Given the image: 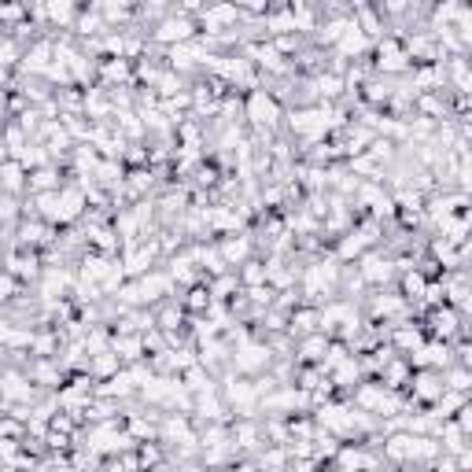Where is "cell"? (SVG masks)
Instances as JSON below:
<instances>
[{"mask_svg":"<svg viewBox=\"0 0 472 472\" xmlns=\"http://www.w3.org/2000/svg\"><path fill=\"white\" fill-rule=\"evenodd\" d=\"M0 193L12 196V200H23L26 196V170L16 159H8L5 166H0Z\"/></svg>","mask_w":472,"mask_h":472,"instance_id":"obj_15","label":"cell"},{"mask_svg":"<svg viewBox=\"0 0 472 472\" xmlns=\"http://www.w3.org/2000/svg\"><path fill=\"white\" fill-rule=\"evenodd\" d=\"M215 244H218V255H222L226 269H233V273H236V266H244L247 258H255V240H251V236H244V233L218 236Z\"/></svg>","mask_w":472,"mask_h":472,"instance_id":"obj_7","label":"cell"},{"mask_svg":"<svg viewBox=\"0 0 472 472\" xmlns=\"http://www.w3.org/2000/svg\"><path fill=\"white\" fill-rule=\"evenodd\" d=\"M52 59H56V37H41V41H30V48H23V70L37 78H45Z\"/></svg>","mask_w":472,"mask_h":472,"instance_id":"obj_10","label":"cell"},{"mask_svg":"<svg viewBox=\"0 0 472 472\" xmlns=\"http://www.w3.org/2000/svg\"><path fill=\"white\" fill-rule=\"evenodd\" d=\"M63 365H59V358H34L30 365H26V376L34 384H41L45 392H59L63 388Z\"/></svg>","mask_w":472,"mask_h":472,"instance_id":"obj_9","label":"cell"},{"mask_svg":"<svg viewBox=\"0 0 472 472\" xmlns=\"http://www.w3.org/2000/svg\"><path fill=\"white\" fill-rule=\"evenodd\" d=\"M218 392H222L229 414H236V417H255V414H258L262 395H258V388H255V376H240V372L226 369V372L218 376Z\"/></svg>","mask_w":472,"mask_h":472,"instance_id":"obj_2","label":"cell"},{"mask_svg":"<svg viewBox=\"0 0 472 472\" xmlns=\"http://www.w3.org/2000/svg\"><path fill=\"white\" fill-rule=\"evenodd\" d=\"M0 251H5V233H0Z\"/></svg>","mask_w":472,"mask_h":472,"instance_id":"obj_23","label":"cell"},{"mask_svg":"<svg viewBox=\"0 0 472 472\" xmlns=\"http://www.w3.org/2000/svg\"><path fill=\"white\" fill-rule=\"evenodd\" d=\"M59 188H63V181H59V170H56V163H48V166H37V170H30V173H26V196L59 193Z\"/></svg>","mask_w":472,"mask_h":472,"instance_id":"obj_13","label":"cell"},{"mask_svg":"<svg viewBox=\"0 0 472 472\" xmlns=\"http://www.w3.org/2000/svg\"><path fill=\"white\" fill-rule=\"evenodd\" d=\"M369 59H372V74H376V78H403V74H410V67H414V63L406 59L403 37H395V34H384L381 41H372Z\"/></svg>","mask_w":472,"mask_h":472,"instance_id":"obj_3","label":"cell"},{"mask_svg":"<svg viewBox=\"0 0 472 472\" xmlns=\"http://www.w3.org/2000/svg\"><path fill=\"white\" fill-rule=\"evenodd\" d=\"M16 19H26V8H19V5H5V8H0V23H16Z\"/></svg>","mask_w":472,"mask_h":472,"instance_id":"obj_22","label":"cell"},{"mask_svg":"<svg viewBox=\"0 0 472 472\" xmlns=\"http://www.w3.org/2000/svg\"><path fill=\"white\" fill-rule=\"evenodd\" d=\"M465 403H468V395L443 392V395H439V403H435V406H428V410H432V417H439V421H450V417H454V414H457Z\"/></svg>","mask_w":472,"mask_h":472,"instance_id":"obj_20","label":"cell"},{"mask_svg":"<svg viewBox=\"0 0 472 472\" xmlns=\"http://www.w3.org/2000/svg\"><path fill=\"white\" fill-rule=\"evenodd\" d=\"M292 340H303V336H310V332H321V314H318V307H310V303H299L292 314H288V329H285Z\"/></svg>","mask_w":472,"mask_h":472,"instance_id":"obj_11","label":"cell"},{"mask_svg":"<svg viewBox=\"0 0 472 472\" xmlns=\"http://www.w3.org/2000/svg\"><path fill=\"white\" fill-rule=\"evenodd\" d=\"M207 285V292H211V299L215 303H233L236 296H240V280H236V273L229 269V273H222V277H211V280H204Z\"/></svg>","mask_w":472,"mask_h":472,"instance_id":"obj_16","label":"cell"},{"mask_svg":"<svg viewBox=\"0 0 472 472\" xmlns=\"http://www.w3.org/2000/svg\"><path fill=\"white\" fill-rule=\"evenodd\" d=\"M133 285H137V296H141V307H155V303H166L170 296H177V285H173V277L166 269H148L141 277H133Z\"/></svg>","mask_w":472,"mask_h":472,"instance_id":"obj_6","label":"cell"},{"mask_svg":"<svg viewBox=\"0 0 472 472\" xmlns=\"http://www.w3.org/2000/svg\"><path fill=\"white\" fill-rule=\"evenodd\" d=\"M329 343H332V340H329L325 332H310V336L296 340V354H292V362H296V365H321V358H325Z\"/></svg>","mask_w":472,"mask_h":472,"instance_id":"obj_12","label":"cell"},{"mask_svg":"<svg viewBox=\"0 0 472 472\" xmlns=\"http://www.w3.org/2000/svg\"><path fill=\"white\" fill-rule=\"evenodd\" d=\"M196 37H200V23H196L193 16L173 12V8H170V16H166L163 23H155V30H152V41H155L159 48L188 45V41H196Z\"/></svg>","mask_w":472,"mask_h":472,"instance_id":"obj_5","label":"cell"},{"mask_svg":"<svg viewBox=\"0 0 472 472\" xmlns=\"http://www.w3.org/2000/svg\"><path fill=\"white\" fill-rule=\"evenodd\" d=\"M5 273H12L19 285H23V280H37L41 277V251L12 247V255L5 258Z\"/></svg>","mask_w":472,"mask_h":472,"instance_id":"obj_8","label":"cell"},{"mask_svg":"<svg viewBox=\"0 0 472 472\" xmlns=\"http://www.w3.org/2000/svg\"><path fill=\"white\" fill-rule=\"evenodd\" d=\"M365 381L362 376V365H358V354H351V358H343L332 372H329V384L336 388V392H354L358 384Z\"/></svg>","mask_w":472,"mask_h":472,"instance_id":"obj_14","label":"cell"},{"mask_svg":"<svg viewBox=\"0 0 472 472\" xmlns=\"http://www.w3.org/2000/svg\"><path fill=\"white\" fill-rule=\"evenodd\" d=\"M236 280H240V288H262V285H266V262H262V258H247V262L240 266Z\"/></svg>","mask_w":472,"mask_h":472,"instance_id":"obj_19","label":"cell"},{"mask_svg":"<svg viewBox=\"0 0 472 472\" xmlns=\"http://www.w3.org/2000/svg\"><path fill=\"white\" fill-rule=\"evenodd\" d=\"M269 365H273V351L255 332L247 340H240L233 347V354H229V369L240 372V376H262V372H269Z\"/></svg>","mask_w":472,"mask_h":472,"instance_id":"obj_4","label":"cell"},{"mask_svg":"<svg viewBox=\"0 0 472 472\" xmlns=\"http://www.w3.org/2000/svg\"><path fill=\"white\" fill-rule=\"evenodd\" d=\"M244 119L251 122L255 137L269 144V137L280 130V119H285V104H280L269 89H251L244 97Z\"/></svg>","mask_w":472,"mask_h":472,"instance_id":"obj_1","label":"cell"},{"mask_svg":"<svg viewBox=\"0 0 472 472\" xmlns=\"http://www.w3.org/2000/svg\"><path fill=\"white\" fill-rule=\"evenodd\" d=\"M443 388H446V392H457V395H468V388H472L468 365H446V369H443Z\"/></svg>","mask_w":472,"mask_h":472,"instance_id":"obj_18","label":"cell"},{"mask_svg":"<svg viewBox=\"0 0 472 472\" xmlns=\"http://www.w3.org/2000/svg\"><path fill=\"white\" fill-rule=\"evenodd\" d=\"M450 425H457V428H461V432L468 435V432H472V406L465 403V406H461V410H457V414L450 417Z\"/></svg>","mask_w":472,"mask_h":472,"instance_id":"obj_21","label":"cell"},{"mask_svg":"<svg viewBox=\"0 0 472 472\" xmlns=\"http://www.w3.org/2000/svg\"><path fill=\"white\" fill-rule=\"evenodd\" d=\"M74 19H78V8L74 5H67V0H59V5H45V26H59V30H70L74 26Z\"/></svg>","mask_w":472,"mask_h":472,"instance_id":"obj_17","label":"cell"}]
</instances>
